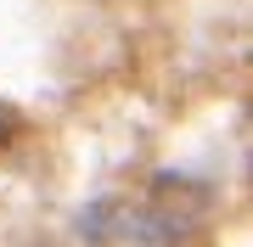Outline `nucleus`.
<instances>
[{
    "label": "nucleus",
    "instance_id": "1",
    "mask_svg": "<svg viewBox=\"0 0 253 247\" xmlns=\"http://www.w3.org/2000/svg\"><path fill=\"white\" fill-rule=\"evenodd\" d=\"M0 135H6V118H0Z\"/></svg>",
    "mask_w": 253,
    "mask_h": 247
}]
</instances>
